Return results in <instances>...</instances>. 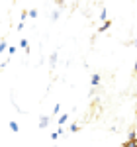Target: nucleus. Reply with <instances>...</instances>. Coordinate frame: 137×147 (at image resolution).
Returning a JSON list of instances; mask_svg holds the SVG:
<instances>
[{
  "mask_svg": "<svg viewBox=\"0 0 137 147\" xmlns=\"http://www.w3.org/2000/svg\"><path fill=\"white\" fill-rule=\"evenodd\" d=\"M20 47H24L28 53H30V47H28V39H20Z\"/></svg>",
  "mask_w": 137,
  "mask_h": 147,
  "instance_id": "9",
  "label": "nucleus"
},
{
  "mask_svg": "<svg viewBox=\"0 0 137 147\" xmlns=\"http://www.w3.org/2000/svg\"><path fill=\"white\" fill-rule=\"evenodd\" d=\"M110 26H112V22H108V20H106V22H104L102 26H100V28H98V32H100V34H102V32H106V30H108V28H110Z\"/></svg>",
  "mask_w": 137,
  "mask_h": 147,
  "instance_id": "5",
  "label": "nucleus"
},
{
  "mask_svg": "<svg viewBox=\"0 0 137 147\" xmlns=\"http://www.w3.org/2000/svg\"><path fill=\"white\" fill-rule=\"evenodd\" d=\"M49 122H51L49 116H39V129H45L47 125H49Z\"/></svg>",
  "mask_w": 137,
  "mask_h": 147,
  "instance_id": "1",
  "label": "nucleus"
},
{
  "mask_svg": "<svg viewBox=\"0 0 137 147\" xmlns=\"http://www.w3.org/2000/svg\"><path fill=\"white\" fill-rule=\"evenodd\" d=\"M71 131H73V134H75V131H79V124H73V125H71Z\"/></svg>",
  "mask_w": 137,
  "mask_h": 147,
  "instance_id": "15",
  "label": "nucleus"
},
{
  "mask_svg": "<svg viewBox=\"0 0 137 147\" xmlns=\"http://www.w3.org/2000/svg\"><path fill=\"white\" fill-rule=\"evenodd\" d=\"M106 18H108V10L104 8V10L100 12V20H104V22H106Z\"/></svg>",
  "mask_w": 137,
  "mask_h": 147,
  "instance_id": "11",
  "label": "nucleus"
},
{
  "mask_svg": "<svg viewBox=\"0 0 137 147\" xmlns=\"http://www.w3.org/2000/svg\"><path fill=\"white\" fill-rule=\"evenodd\" d=\"M61 134H63V129H57L55 134H51V139H57V137L61 136Z\"/></svg>",
  "mask_w": 137,
  "mask_h": 147,
  "instance_id": "12",
  "label": "nucleus"
},
{
  "mask_svg": "<svg viewBox=\"0 0 137 147\" xmlns=\"http://www.w3.org/2000/svg\"><path fill=\"white\" fill-rule=\"evenodd\" d=\"M67 120H68V114H61V116H59V125H63Z\"/></svg>",
  "mask_w": 137,
  "mask_h": 147,
  "instance_id": "7",
  "label": "nucleus"
},
{
  "mask_svg": "<svg viewBox=\"0 0 137 147\" xmlns=\"http://www.w3.org/2000/svg\"><path fill=\"white\" fill-rule=\"evenodd\" d=\"M122 147H135V141H126Z\"/></svg>",
  "mask_w": 137,
  "mask_h": 147,
  "instance_id": "14",
  "label": "nucleus"
},
{
  "mask_svg": "<svg viewBox=\"0 0 137 147\" xmlns=\"http://www.w3.org/2000/svg\"><path fill=\"white\" fill-rule=\"evenodd\" d=\"M28 16H30V18H37V10H30V12H28Z\"/></svg>",
  "mask_w": 137,
  "mask_h": 147,
  "instance_id": "13",
  "label": "nucleus"
},
{
  "mask_svg": "<svg viewBox=\"0 0 137 147\" xmlns=\"http://www.w3.org/2000/svg\"><path fill=\"white\" fill-rule=\"evenodd\" d=\"M96 2H98V0H96Z\"/></svg>",
  "mask_w": 137,
  "mask_h": 147,
  "instance_id": "18",
  "label": "nucleus"
},
{
  "mask_svg": "<svg viewBox=\"0 0 137 147\" xmlns=\"http://www.w3.org/2000/svg\"><path fill=\"white\" fill-rule=\"evenodd\" d=\"M100 80H102V79H100V75H98V73H94V75L90 77V84H92V86H98V84H100Z\"/></svg>",
  "mask_w": 137,
  "mask_h": 147,
  "instance_id": "2",
  "label": "nucleus"
},
{
  "mask_svg": "<svg viewBox=\"0 0 137 147\" xmlns=\"http://www.w3.org/2000/svg\"><path fill=\"white\" fill-rule=\"evenodd\" d=\"M135 73H137V61H135Z\"/></svg>",
  "mask_w": 137,
  "mask_h": 147,
  "instance_id": "17",
  "label": "nucleus"
},
{
  "mask_svg": "<svg viewBox=\"0 0 137 147\" xmlns=\"http://www.w3.org/2000/svg\"><path fill=\"white\" fill-rule=\"evenodd\" d=\"M6 49H8V43H6V39H2L0 41V53H4Z\"/></svg>",
  "mask_w": 137,
  "mask_h": 147,
  "instance_id": "8",
  "label": "nucleus"
},
{
  "mask_svg": "<svg viewBox=\"0 0 137 147\" xmlns=\"http://www.w3.org/2000/svg\"><path fill=\"white\" fill-rule=\"evenodd\" d=\"M59 16H61V10H55L53 14H51V20L55 22V20H59Z\"/></svg>",
  "mask_w": 137,
  "mask_h": 147,
  "instance_id": "10",
  "label": "nucleus"
},
{
  "mask_svg": "<svg viewBox=\"0 0 137 147\" xmlns=\"http://www.w3.org/2000/svg\"><path fill=\"white\" fill-rule=\"evenodd\" d=\"M127 141H137V131L135 129H131V131L127 134Z\"/></svg>",
  "mask_w": 137,
  "mask_h": 147,
  "instance_id": "3",
  "label": "nucleus"
},
{
  "mask_svg": "<svg viewBox=\"0 0 137 147\" xmlns=\"http://www.w3.org/2000/svg\"><path fill=\"white\" fill-rule=\"evenodd\" d=\"M55 63H57V53H51V57H49V65H51V69H55Z\"/></svg>",
  "mask_w": 137,
  "mask_h": 147,
  "instance_id": "4",
  "label": "nucleus"
},
{
  "mask_svg": "<svg viewBox=\"0 0 137 147\" xmlns=\"http://www.w3.org/2000/svg\"><path fill=\"white\" fill-rule=\"evenodd\" d=\"M59 110H61V106H59V104H55V108H53V114H59Z\"/></svg>",
  "mask_w": 137,
  "mask_h": 147,
  "instance_id": "16",
  "label": "nucleus"
},
{
  "mask_svg": "<svg viewBox=\"0 0 137 147\" xmlns=\"http://www.w3.org/2000/svg\"><path fill=\"white\" fill-rule=\"evenodd\" d=\"M8 127H10L14 134H18V131H20V125L16 124V122H10V124H8Z\"/></svg>",
  "mask_w": 137,
  "mask_h": 147,
  "instance_id": "6",
  "label": "nucleus"
}]
</instances>
